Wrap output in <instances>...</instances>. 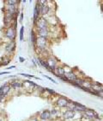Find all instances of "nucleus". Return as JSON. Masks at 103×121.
<instances>
[{"label":"nucleus","instance_id":"nucleus-1","mask_svg":"<svg viewBox=\"0 0 103 121\" xmlns=\"http://www.w3.org/2000/svg\"><path fill=\"white\" fill-rule=\"evenodd\" d=\"M35 44H36V47L38 48V49H40V51H45L48 46L47 38L37 37V40H36Z\"/></svg>","mask_w":103,"mask_h":121},{"label":"nucleus","instance_id":"nucleus-2","mask_svg":"<svg viewBox=\"0 0 103 121\" xmlns=\"http://www.w3.org/2000/svg\"><path fill=\"white\" fill-rule=\"evenodd\" d=\"M5 37H7L8 39H10V41H15V29L13 26H10L6 29L4 32Z\"/></svg>","mask_w":103,"mask_h":121},{"label":"nucleus","instance_id":"nucleus-3","mask_svg":"<svg viewBox=\"0 0 103 121\" xmlns=\"http://www.w3.org/2000/svg\"><path fill=\"white\" fill-rule=\"evenodd\" d=\"M36 28L37 30H44V29H48V22L44 17H41L38 19L36 23Z\"/></svg>","mask_w":103,"mask_h":121},{"label":"nucleus","instance_id":"nucleus-4","mask_svg":"<svg viewBox=\"0 0 103 121\" xmlns=\"http://www.w3.org/2000/svg\"><path fill=\"white\" fill-rule=\"evenodd\" d=\"M46 63H47L49 68H52V71H54L57 68V65H58V60L55 57L53 56H49L46 60Z\"/></svg>","mask_w":103,"mask_h":121},{"label":"nucleus","instance_id":"nucleus-5","mask_svg":"<svg viewBox=\"0 0 103 121\" xmlns=\"http://www.w3.org/2000/svg\"><path fill=\"white\" fill-rule=\"evenodd\" d=\"M56 105L58 107H67L70 105V100L65 97H59L56 101Z\"/></svg>","mask_w":103,"mask_h":121},{"label":"nucleus","instance_id":"nucleus-6","mask_svg":"<svg viewBox=\"0 0 103 121\" xmlns=\"http://www.w3.org/2000/svg\"><path fill=\"white\" fill-rule=\"evenodd\" d=\"M11 86L9 84H4L0 87V99L4 98L5 96H7V94L10 93Z\"/></svg>","mask_w":103,"mask_h":121},{"label":"nucleus","instance_id":"nucleus-7","mask_svg":"<svg viewBox=\"0 0 103 121\" xmlns=\"http://www.w3.org/2000/svg\"><path fill=\"white\" fill-rule=\"evenodd\" d=\"M40 4L39 3H36V4L34 6V23L36 24L38 19L40 17Z\"/></svg>","mask_w":103,"mask_h":121},{"label":"nucleus","instance_id":"nucleus-8","mask_svg":"<svg viewBox=\"0 0 103 121\" xmlns=\"http://www.w3.org/2000/svg\"><path fill=\"white\" fill-rule=\"evenodd\" d=\"M72 111H77V112H85L87 110L86 106L77 102H72Z\"/></svg>","mask_w":103,"mask_h":121},{"label":"nucleus","instance_id":"nucleus-9","mask_svg":"<svg viewBox=\"0 0 103 121\" xmlns=\"http://www.w3.org/2000/svg\"><path fill=\"white\" fill-rule=\"evenodd\" d=\"M84 115H85L87 118H91V119H99L100 117L97 113H96L95 112L93 111V110H91V109H87L85 112H84Z\"/></svg>","mask_w":103,"mask_h":121},{"label":"nucleus","instance_id":"nucleus-10","mask_svg":"<svg viewBox=\"0 0 103 121\" xmlns=\"http://www.w3.org/2000/svg\"><path fill=\"white\" fill-rule=\"evenodd\" d=\"M65 76L67 78V80H68L70 82H74V81L77 79L76 73H74L73 71H70V72H69V73H65Z\"/></svg>","mask_w":103,"mask_h":121},{"label":"nucleus","instance_id":"nucleus-11","mask_svg":"<svg viewBox=\"0 0 103 121\" xmlns=\"http://www.w3.org/2000/svg\"><path fill=\"white\" fill-rule=\"evenodd\" d=\"M15 41H11L10 43H9L6 45V47H5V50H6V52H8V53H13L14 51H15Z\"/></svg>","mask_w":103,"mask_h":121},{"label":"nucleus","instance_id":"nucleus-12","mask_svg":"<svg viewBox=\"0 0 103 121\" xmlns=\"http://www.w3.org/2000/svg\"><path fill=\"white\" fill-rule=\"evenodd\" d=\"M49 10H50V7L46 4V3L44 4H40V15L41 16L47 15Z\"/></svg>","mask_w":103,"mask_h":121},{"label":"nucleus","instance_id":"nucleus-13","mask_svg":"<svg viewBox=\"0 0 103 121\" xmlns=\"http://www.w3.org/2000/svg\"><path fill=\"white\" fill-rule=\"evenodd\" d=\"M37 33L39 35V37L47 38L49 35V31L48 29H44V30H37Z\"/></svg>","mask_w":103,"mask_h":121},{"label":"nucleus","instance_id":"nucleus-14","mask_svg":"<svg viewBox=\"0 0 103 121\" xmlns=\"http://www.w3.org/2000/svg\"><path fill=\"white\" fill-rule=\"evenodd\" d=\"M40 119H44V120H46V119H49L51 118V113H50V111H48V110H46V111L42 112L41 114H40Z\"/></svg>","mask_w":103,"mask_h":121},{"label":"nucleus","instance_id":"nucleus-15","mask_svg":"<svg viewBox=\"0 0 103 121\" xmlns=\"http://www.w3.org/2000/svg\"><path fill=\"white\" fill-rule=\"evenodd\" d=\"M23 86V84L22 83V82H20V81H13L12 83L10 84V86L15 89L21 88Z\"/></svg>","mask_w":103,"mask_h":121},{"label":"nucleus","instance_id":"nucleus-16","mask_svg":"<svg viewBox=\"0 0 103 121\" xmlns=\"http://www.w3.org/2000/svg\"><path fill=\"white\" fill-rule=\"evenodd\" d=\"M56 70H57V74H56V76H65V72L64 68H62V67H57Z\"/></svg>","mask_w":103,"mask_h":121},{"label":"nucleus","instance_id":"nucleus-17","mask_svg":"<svg viewBox=\"0 0 103 121\" xmlns=\"http://www.w3.org/2000/svg\"><path fill=\"white\" fill-rule=\"evenodd\" d=\"M73 116H74V112L72 110H67L64 114L65 119H70V118H73Z\"/></svg>","mask_w":103,"mask_h":121},{"label":"nucleus","instance_id":"nucleus-18","mask_svg":"<svg viewBox=\"0 0 103 121\" xmlns=\"http://www.w3.org/2000/svg\"><path fill=\"white\" fill-rule=\"evenodd\" d=\"M37 37H38V35H36V33L34 32V30H32V31H31V41H32V43H33L34 44H35V43H36Z\"/></svg>","mask_w":103,"mask_h":121},{"label":"nucleus","instance_id":"nucleus-19","mask_svg":"<svg viewBox=\"0 0 103 121\" xmlns=\"http://www.w3.org/2000/svg\"><path fill=\"white\" fill-rule=\"evenodd\" d=\"M39 62H40V65H42L43 67H45L46 68H47L48 70L50 71V72H54V71H52L50 69V68H49V67H48V65H47V63H46V60H42V59H39Z\"/></svg>","mask_w":103,"mask_h":121},{"label":"nucleus","instance_id":"nucleus-20","mask_svg":"<svg viewBox=\"0 0 103 121\" xmlns=\"http://www.w3.org/2000/svg\"><path fill=\"white\" fill-rule=\"evenodd\" d=\"M23 35H24V26H22L20 29V41L23 40Z\"/></svg>","mask_w":103,"mask_h":121},{"label":"nucleus","instance_id":"nucleus-21","mask_svg":"<svg viewBox=\"0 0 103 121\" xmlns=\"http://www.w3.org/2000/svg\"><path fill=\"white\" fill-rule=\"evenodd\" d=\"M5 4H10V5H15L18 4V1H13V0H10V1H5Z\"/></svg>","mask_w":103,"mask_h":121},{"label":"nucleus","instance_id":"nucleus-22","mask_svg":"<svg viewBox=\"0 0 103 121\" xmlns=\"http://www.w3.org/2000/svg\"><path fill=\"white\" fill-rule=\"evenodd\" d=\"M50 113H51V117L56 116V115L58 114V111H57V110H51Z\"/></svg>","mask_w":103,"mask_h":121},{"label":"nucleus","instance_id":"nucleus-23","mask_svg":"<svg viewBox=\"0 0 103 121\" xmlns=\"http://www.w3.org/2000/svg\"><path fill=\"white\" fill-rule=\"evenodd\" d=\"M21 75H23V76H25V77H29V78L38 79V78H36L35 76H34V75H30V74H28V73H21Z\"/></svg>","mask_w":103,"mask_h":121},{"label":"nucleus","instance_id":"nucleus-24","mask_svg":"<svg viewBox=\"0 0 103 121\" xmlns=\"http://www.w3.org/2000/svg\"><path fill=\"white\" fill-rule=\"evenodd\" d=\"M44 76H45L46 78H47L48 80H50V81H52V82H53V83H55V84L57 83V82H56V81H55V80H53V79H52V78H51V77H48V76H46V75H44Z\"/></svg>","mask_w":103,"mask_h":121},{"label":"nucleus","instance_id":"nucleus-25","mask_svg":"<svg viewBox=\"0 0 103 121\" xmlns=\"http://www.w3.org/2000/svg\"><path fill=\"white\" fill-rule=\"evenodd\" d=\"M9 73H10V72H1V73H0V75H3V74H9Z\"/></svg>","mask_w":103,"mask_h":121},{"label":"nucleus","instance_id":"nucleus-26","mask_svg":"<svg viewBox=\"0 0 103 121\" xmlns=\"http://www.w3.org/2000/svg\"><path fill=\"white\" fill-rule=\"evenodd\" d=\"M23 13H21V15H20V22H23Z\"/></svg>","mask_w":103,"mask_h":121},{"label":"nucleus","instance_id":"nucleus-27","mask_svg":"<svg viewBox=\"0 0 103 121\" xmlns=\"http://www.w3.org/2000/svg\"><path fill=\"white\" fill-rule=\"evenodd\" d=\"M19 60H20L21 62H23V61L25 60V59L23 58V57H21V56H20V57H19Z\"/></svg>","mask_w":103,"mask_h":121},{"label":"nucleus","instance_id":"nucleus-28","mask_svg":"<svg viewBox=\"0 0 103 121\" xmlns=\"http://www.w3.org/2000/svg\"><path fill=\"white\" fill-rule=\"evenodd\" d=\"M15 66H11V67H10V68H8V69H12V68H15Z\"/></svg>","mask_w":103,"mask_h":121},{"label":"nucleus","instance_id":"nucleus-29","mask_svg":"<svg viewBox=\"0 0 103 121\" xmlns=\"http://www.w3.org/2000/svg\"><path fill=\"white\" fill-rule=\"evenodd\" d=\"M101 10L103 11V2H101Z\"/></svg>","mask_w":103,"mask_h":121},{"label":"nucleus","instance_id":"nucleus-30","mask_svg":"<svg viewBox=\"0 0 103 121\" xmlns=\"http://www.w3.org/2000/svg\"><path fill=\"white\" fill-rule=\"evenodd\" d=\"M1 66H2V64H1V62H0V67H1Z\"/></svg>","mask_w":103,"mask_h":121},{"label":"nucleus","instance_id":"nucleus-31","mask_svg":"<svg viewBox=\"0 0 103 121\" xmlns=\"http://www.w3.org/2000/svg\"><path fill=\"white\" fill-rule=\"evenodd\" d=\"M91 121H93V120H91Z\"/></svg>","mask_w":103,"mask_h":121}]
</instances>
